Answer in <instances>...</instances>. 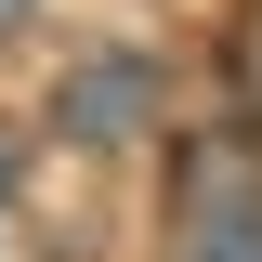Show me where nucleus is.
<instances>
[{"instance_id":"obj_1","label":"nucleus","mask_w":262,"mask_h":262,"mask_svg":"<svg viewBox=\"0 0 262 262\" xmlns=\"http://www.w3.org/2000/svg\"><path fill=\"white\" fill-rule=\"evenodd\" d=\"M0 27H27V0H0Z\"/></svg>"}]
</instances>
